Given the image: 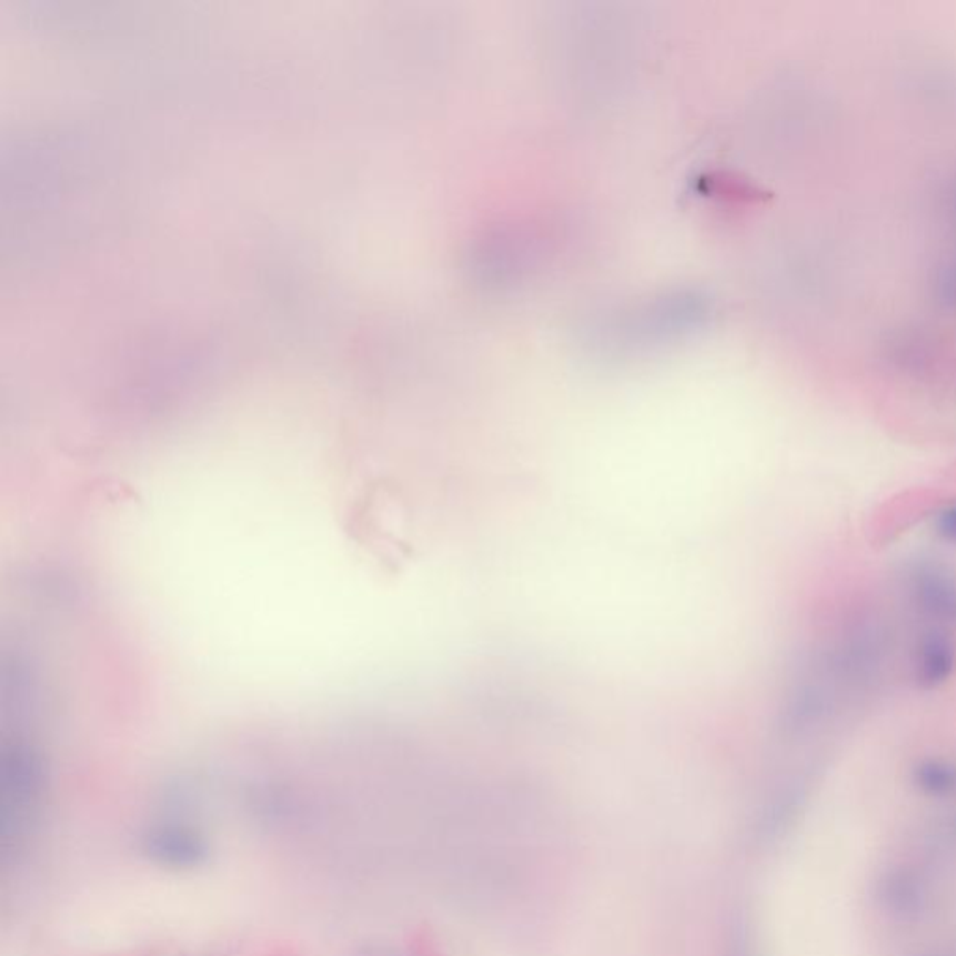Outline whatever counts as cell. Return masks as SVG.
Wrapping results in <instances>:
<instances>
[{"instance_id": "6da1fadb", "label": "cell", "mask_w": 956, "mask_h": 956, "mask_svg": "<svg viewBox=\"0 0 956 956\" xmlns=\"http://www.w3.org/2000/svg\"><path fill=\"white\" fill-rule=\"evenodd\" d=\"M912 594L923 613L936 621L956 622V580L938 566H922L912 575Z\"/></svg>"}, {"instance_id": "7a4b0ae2", "label": "cell", "mask_w": 956, "mask_h": 956, "mask_svg": "<svg viewBox=\"0 0 956 956\" xmlns=\"http://www.w3.org/2000/svg\"><path fill=\"white\" fill-rule=\"evenodd\" d=\"M956 670V648L949 637L933 632L923 637L917 648L916 678L919 686H944Z\"/></svg>"}, {"instance_id": "3957f363", "label": "cell", "mask_w": 956, "mask_h": 956, "mask_svg": "<svg viewBox=\"0 0 956 956\" xmlns=\"http://www.w3.org/2000/svg\"><path fill=\"white\" fill-rule=\"evenodd\" d=\"M917 785L928 794H945L955 785V772L947 764L927 761L916 769Z\"/></svg>"}, {"instance_id": "277c9868", "label": "cell", "mask_w": 956, "mask_h": 956, "mask_svg": "<svg viewBox=\"0 0 956 956\" xmlns=\"http://www.w3.org/2000/svg\"><path fill=\"white\" fill-rule=\"evenodd\" d=\"M934 527H936L938 536H942L945 542L956 544V505H950L949 509L939 512Z\"/></svg>"}]
</instances>
